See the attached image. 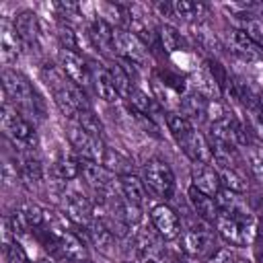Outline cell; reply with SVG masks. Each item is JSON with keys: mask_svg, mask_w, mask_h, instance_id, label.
<instances>
[{"mask_svg": "<svg viewBox=\"0 0 263 263\" xmlns=\"http://www.w3.org/2000/svg\"><path fill=\"white\" fill-rule=\"evenodd\" d=\"M191 80H193V86H195V90L201 95V97H205L208 101H216L222 92H220V88H218V84L214 82V78L210 76V72L203 68V70H195L193 72V76H191Z\"/></svg>", "mask_w": 263, "mask_h": 263, "instance_id": "obj_27", "label": "cell"}, {"mask_svg": "<svg viewBox=\"0 0 263 263\" xmlns=\"http://www.w3.org/2000/svg\"><path fill=\"white\" fill-rule=\"evenodd\" d=\"M144 263H156L154 259H144Z\"/></svg>", "mask_w": 263, "mask_h": 263, "instance_id": "obj_36", "label": "cell"}, {"mask_svg": "<svg viewBox=\"0 0 263 263\" xmlns=\"http://www.w3.org/2000/svg\"><path fill=\"white\" fill-rule=\"evenodd\" d=\"M255 224H249V222H242V220H236L224 212H220L218 220H216V230L218 234L232 247H245L247 242H253V236H255Z\"/></svg>", "mask_w": 263, "mask_h": 263, "instance_id": "obj_9", "label": "cell"}, {"mask_svg": "<svg viewBox=\"0 0 263 263\" xmlns=\"http://www.w3.org/2000/svg\"><path fill=\"white\" fill-rule=\"evenodd\" d=\"M119 189H121V195H123V199H125L127 203L138 205V208L144 203V197H146V183H144V179L136 177L134 173L119 177Z\"/></svg>", "mask_w": 263, "mask_h": 263, "instance_id": "obj_22", "label": "cell"}, {"mask_svg": "<svg viewBox=\"0 0 263 263\" xmlns=\"http://www.w3.org/2000/svg\"><path fill=\"white\" fill-rule=\"evenodd\" d=\"M230 47H232V51H234L236 55H240V58L247 60V62L259 60V58L263 55V47H261L257 41H253L245 31H240V29H236V27L230 31Z\"/></svg>", "mask_w": 263, "mask_h": 263, "instance_id": "obj_19", "label": "cell"}, {"mask_svg": "<svg viewBox=\"0 0 263 263\" xmlns=\"http://www.w3.org/2000/svg\"><path fill=\"white\" fill-rule=\"evenodd\" d=\"M58 60H60V68L66 74V78L70 82H74L80 88H86L92 84L90 80V68L88 62H84V58L78 51H70V49H60L58 51Z\"/></svg>", "mask_w": 263, "mask_h": 263, "instance_id": "obj_10", "label": "cell"}, {"mask_svg": "<svg viewBox=\"0 0 263 263\" xmlns=\"http://www.w3.org/2000/svg\"><path fill=\"white\" fill-rule=\"evenodd\" d=\"M164 121L171 136L181 146V150L189 156L191 162H203V164L214 162V152L208 138L201 136L187 117H183L181 113H166Z\"/></svg>", "mask_w": 263, "mask_h": 263, "instance_id": "obj_2", "label": "cell"}, {"mask_svg": "<svg viewBox=\"0 0 263 263\" xmlns=\"http://www.w3.org/2000/svg\"><path fill=\"white\" fill-rule=\"evenodd\" d=\"M150 222L156 230V234L164 240H175L181 234V222L173 208L166 203H158L150 210Z\"/></svg>", "mask_w": 263, "mask_h": 263, "instance_id": "obj_12", "label": "cell"}, {"mask_svg": "<svg viewBox=\"0 0 263 263\" xmlns=\"http://www.w3.org/2000/svg\"><path fill=\"white\" fill-rule=\"evenodd\" d=\"M0 49H2V60L4 62H16L23 49V41L16 35L12 23L2 21L0 23Z\"/></svg>", "mask_w": 263, "mask_h": 263, "instance_id": "obj_20", "label": "cell"}, {"mask_svg": "<svg viewBox=\"0 0 263 263\" xmlns=\"http://www.w3.org/2000/svg\"><path fill=\"white\" fill-rule=\"evenodd\" d=\"M261 263H263V259H261Z\"/></svg>", "mask_w": 263, "mask_h": 263, "instance_id": "obj_38", "label": "cell"}, {"mask_svg": "<svg viewBox=\"0 0 263 263\" xmlns=\"http://www.w3.org/2000/svg\"><path fill=\"white\" fill-rule=\"evenodd\" d=\"M76 121L82 125V129H84V132H88L90 136H95V138H101V140H103V123L99 121V117L95 115V111H92V109L80 111V113L76 115Z\"/></svg>", "mask_w": 263, "mask_h": 263, "instance_id": "obj_30", "label": "cell"}, {"mask_svg": "<svg viewBox=\"0 0 263 263\" xmlns=\"http://www.w3.org/2000/svg\"><path fill=\"white\" fill-rule=\"evenodd\" d=\"M191 185L195 189H199L201 193L210 195V197H216L218 191L222 189V183H220V177L216 173V168L212 164H203V162H193L191 166Z\"/></svg>", "mask_w": 263, "mask_h": 263, "instance_id": "obj_15", "label": "cell"}, {"mask_svg": "<svg viewBox=\"0 0 263 263\" xmlns=\"http://www.w3.org/2000/svg\"><path fill=\"white\" fill-rule=\"evenodd\" d=\"M0 123H2V132L6 134V138H10L14 142V146H21L23 150H33L35 148L33 123L29 119H25L21 115V111L6 97H4L2 109H0Z\"/></svg>", "mask_w": 263, "mask_h": 263, "instance_id": "obj_3", "label": "cell"}, {"mask_svg": "<svg viewBox=\"0 0 263 263\" xmlns=\"http://www.w3.org/2000/svg\"><path fill=\"white\" fill-rule=\"evenodd\" d=\"M181 251L187 257H210L216 251V238L208 228H189L181 234Z\"/></svg>", "mask_w": 263, "mask_h": 263, "instance_id": "obj_11", "label": "cell"}, {"mask_svg": "<svg viewBox=\"0 0 263 263\" xmlns=\"http://www.w3.org/2000/svg\"><path fill=\"white\" fill-rule=\"evenodd\" d=\"M51 175L55 181L62 183L74 181L76 177H80V158H74L70 154H60L51 164Z\"/></svg>", "mask_w": 263, "mask_h": 263, "instance_id": "obj_24", "label": "cell"}, {"mask_svg": "<svg viewBox=\"0 0 263 263\" xmlns=\"http://www.w3.org/2000/svg\"><path fill=\"white\" fill-rule=\"evenodd\" d=\"M88 68H90V80H92L97 95L105 103H115L119 99V92L115 88V82L111 78L109 68H105L103 64H97V62H88Z\"/></svg>", "mask_w": 263, "mask_h": 263, "instance_id": "obj_16", "label": "cell"}, {"mask_svg": "<svg viewBox=\"0 0 263 263\" xmlns=\"http://www.w3.org/2000/svg\"><path fill=\"white\" fill-rule=\"evenodd\" d=\"M2 95L31 123L37 117H43V113H45L43 99L39 97L35 86L29 82V78L25 74H21L18 70H12V68H4L2 70Z\"/></svg>", "mask_w": 263, "mask_h": 263, "instance_id": "obj_1", "label": "cell"}, {"mask_svg": "<svg viewBox=\"0 0 263 263\" xmlns=\"http://www.w3.org/2000/svg\"><path fill=\"white\" fill-rule=\"evenodd\" d=\"M86 234H88V240L95 245V249L105 255V257H113L115 255V234L113 230L99 218H95L90 222V226L86 228Z\"/></svg>", "mask_w": 263, "mask_h": 263, "instance_id": "obj_17", "label": "cell"}, {"mask_svg": "<svg viewBox=\"0 0 263 263\" xmlns=\"http://www.w3.org/2000/svg\"><path fill=\"white\" fill-rule=\"evenodd\" d=\"M12 27L16 31V35L21 37L23 45L27 47H35L39 43V37H41V25H39V18L33 10H21L18 14H14V21H12Z\"/></svg>", "mask_w": 263, "mask_h": 263, "instance_id": "obj_14", "label": "cell"}, {"mask_svg": "<svg viewBox=\"0 0 263 263\" xmlns=\"http://www.w3.org/2000/svg\"><path fill=\"white\" fill-rule=\"evenodd\" d=\"M259 107H261V111H263V95H259Z\"/></svg>", "mask_w": 263, "mask_h": 263, "instance_id": "obj_35", "label": "cell"}, {"mask_svg": "<svg viewBox=\"0 0 263 263\" xmlns=\"http://www.w3.org/2000/svg\"><path fill=\"white\" fill-rule=\"evenodd\" d=\"M253 249H255L257 259H263V218H261V220H257L255 236H253Z\"/></svg>", "mask_w": 263, "mask_h": 263, "instance_id": "obj_34", "label": "cell"}, {"mask_svg": "<svg viewBox=\"0 0 263 263\" xmlns=\"http://www.w3.org/2000/svg\"><path fill=\"white\" fill-rule=\"evenodd\" d=\"M173 14L183 18V21H189L193 25H203V21L208 18L210 10L205 4L201 2H191V0H177L173 2Z\"/></svg>", "mask_w": 263, "mask_h": 263, "instance_id": "obj_23", "label": "cell"}, {"mask_svg": "<svg viewBox=\"0 0 263 263\" xmlns=\"http://www.w3.org/2000/svg\"><path fill=\"white\" fill-rule=\"evenodd\" d=\"M66 134H68V142H70V146L74 148V152L78 154V158L103 162V154H105L107 146L103 144L101 138H95V136H90L88 132H84L82 125H80L76 119H68Z\"/></svg>", "mask_w": 263, "mask_h": 263, "instance_id": "obj_5", "label": "cell"}, {"mask_svg": "<svg viewBox=\"0 0 263 263\" xmlns=\"http://www.w3.org/2000/svg\"><path fill=\"white\" fill-rule=\"evenodd\" d=\"M212 166L216 168L218 177H220V183L224 189H230L234 193H245L247 191V179L245 175L240 173V168H234L230 164H224V162H212Z\"/></svg>", "mask_w": 263, "mask_h": 263, "instance_id": "obj_21", "label": "cell"}, {"mask_svg": "<svg viewBox=\"0 0 263 263\" xmlns=\"http://www.w3.org/2000/svg\"><path fill=\"white\" fill-rule=\"evenodd\" d=\"M158 35H160V45H162V49L166 53H177V51H185L187 49L185 47V39L179 33L177 27L164 23V25L158 27Z\"/></svg>", "mask_w": 263, "mask_h": 263, "instance_id": "obj_26", "label": "cell"}, {"mask_svg": "<svg viewBox=\"0 0 263 263\" xmlns=\"http://www.w3.org/2000/svg\"><path fill=\"white\" fill-rule=\"evenodd\" d=\"M113 43H115V55L119 60L129 62V64H136L138 68L148 64L150 49L129 29H115L113 27Z\"/></svg>", "mask_w": 263, "mask_h": 263, "instance_id": "obj_6", "label": "cell"}, {"mask_svg": "<svg viewBox=\"0 0 263 263\" xmlns=\"http://www.w3.org/2000/svg\"><path fill=\"white\" fill-rule=\"evenodd\" d=\"M109 72H111V78H113L115 88H117V92H119V99H125V101H127V99L132 97L134 88H136L134 80L125 74V70L121 68V64L115 62V60H111V64H109Z\"/></svg>", "mask_w": 263, "mask_h": 263, "instance_id": "obj_28", "label": "cell"}, {"mask_svg": "<svg viewBox=\"0 0 263 263\" xmlns=\"http://www.w3.org/2000/svg\"><path fill=\"white\" fill-rule=\"evenodd\" d=\"M205 263H236V257H234V253H232L230 249L220 247V249H216V251L205 259Z\"/></svg>", "mask_w": 263, "mask_h": 263, "instance_id": "obj_33", "label": "cell"}, {"mask_svg": "<svg viewBox=\"0 0 263 263\" xmlns=\"http://www.w3.org/2000/svg\"><path fill=\"white\" fill-rule=\"evenodd\" d=\"M88 39L92 43V47L109 58V60H115V43H113V27L103 21V18H92L90 25H88Z\"/></svg>", "mask_w": 263, "mask_h": 263, "instance_id": "obj_13", "label": "cell"}, {"mask_svg": "<svg viewBox=\"0 0 263 263\" xmlns=\"http://www.w3.org/2000/svg\"><path fill=\"white\" fill-rule=\"evenodd\" d=\"M144 183L158 197L166 199V197H173L175 193V175L171 166L160 158H152L144 164Z\"/></svg>", "mask_w": 263, "mask_h": 263, "instance_id": "obj_8", "label": "cell"}, {"mask_svg": "<svg viewBox=\"0 0 263 263\" xmlns=\"http://www.w3.org/2000/svg\"><path fill=\"white\" fill-rule=\"evenodd\" d=\"M187 197H189L191 210L195 212L197 218H201L205 224H216V220H218V216H220V208H218V203H216L214 197L201 193V191L195 189L193 185L189 187Z\"/></svg>", "mask_w": 263, "mask_h": 263, "instance_id": "obj_18", "label": "cell"}, {"mask_svg": "<svg viewBox=\"0 0 263 263\" xmlns=\"http://www.w3.org/2000/svg\"><path fill=\"white\" fill-rule=\"evenodd\" d=\"M58 39L62 43L64 49H70V51H78V33L68 25V23H62L58 27Z\"/></svg>", "mask_w": 263, "mask_h": 263, "instance_id": "obj_32", "label": "cell"}, {"mask_svg": "<svg viewBox=\"0 0 263 263\" xmlns=\"http://www.w3.org/2000/svg\"><path fill=\"white\" fill-rule=\"evenodd\" d=\"M236 263H249V261H242V259H236Z\"/></svg>", "mask_w": 263, "mask_h": 263, "instance_id": "obj_37", "label": "cell"}, {"mask_svg": "<svg viewBox=\"0 0 263 263\" xmlns=\"http://www.w3.org/2000/svg\"><path fill=\"white\" fill-rule=\"evenodd\" d=\"M80 175L84 177L86 185L101 197V203H105L107 197H113V193H115V175L109 168H105L101 162L80 158Z\"/></svg>", "mask_w": 263, "mask_h": 263, "instance_id": "obj_7", "label": "cell"}, {"mask_svg": "<svg viewBox=\"0 0 263 263\" xmlns=\"http://www.w3.org/2000/svg\"><path fill=\"white\" fill-rule=\"evenodd\" d=\"M205 70L210 72V76L214 78V82L218 84V88H220V92L224 95V90H226V84H228V80H230V76H228V70L216 60V58H208V62H205Z\"/></svg>", "mask_w": 263, "mask_h": 263, "instance_id": "obj_31", "label": "cell"}, {"mask_svg": "<svg viewBox=\"0 0 263 263\" xmlns=\"http://www.w3.org/2000/svg\"><path fill=\"white\" fill-rule=\"evenodd\" d=\"M105 168H109L113 175H132L134 173V164H132V160L123 154V152H119V150H115V148H107L105 150V154H103V162H101Z\"/></svg>", "mask_w": 263, "mask_h": 263, "instance_id": "obj_25", "label": "cell"}, {"mask_svg": "<svg viewBox=\"0 0 263 263\" xmlns=\"http://www.w3.org/2000/svg\"><path fill=\"white\" fill-rule=\"evenodd\" d=\"M245 158H247V164L253 177L263 185V146L251 140L245 146Z\"/></svg>", "mask_w": 263, "mask_h": 263, "instance_id": "obj_29", "label": "cell"}, {"mask_svg": "<svg viewBox=\"0 0 263 263\" xmlns=\"http://www.w3.org/2000/svg\"><path fill=\"white\" fill-rule=\"evenodd\" d=\"M62 203H64V216L74 224V226H80V228H88L90 222L95 220V205L92 201L76 187L68 185L62 189Z\"/></svg>", "mask_w": 263, "mask_h": 263, "instance_id": "obj_4", "label": "cell"}]
</instances>
